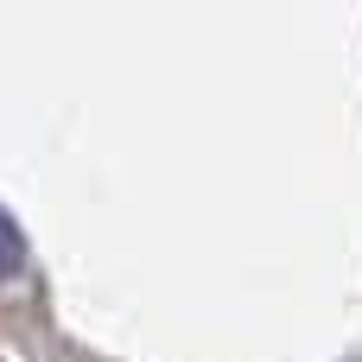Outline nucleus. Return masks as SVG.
Masks as SVG:
<instances>
[{"label":"nucleus","mask_w":362,"mask_h":362,"mask_svg":"<svg viewBox=\"0 0 362 362\" xmlns=\"http://www.w3.org/2000/svg\"><path fill=\"white\" fill-rule=\"evenodd\" d=\"M25 267V235H19V223L0 210V280H13Z\"/></svg>","instance_id":"f257e3e1"}]
</instances>
